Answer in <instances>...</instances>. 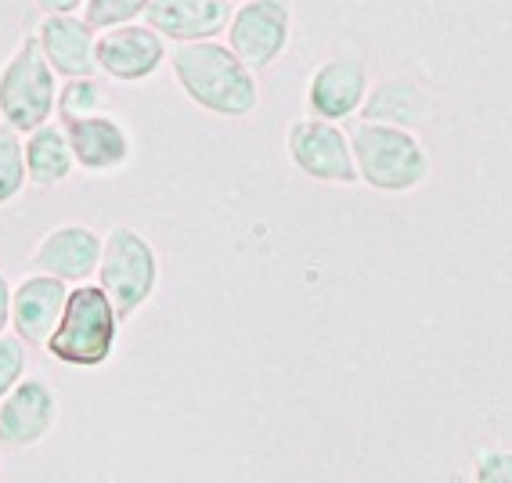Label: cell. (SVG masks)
Listing matches in <instances>:
<instances>
[{
	"label": "cell",
	"instance_id": "9a60e30c",
	"mask_svg": "<svg viewBox=\"0 0 512 483\" xmlns=\"http://www.w3.org/2000/svg\"><path fill=\"white\" fill-rule=\"evenodd\" d=\"M65 137L73 148V159L83 170L105 174V170H119L130 155V137L109 116H87L65 123Z\"/></svg>",
	"mask_w": 512,
	"mask_h": 483
},
{
	"label": "cell",
	"instance_id": "ba28073f",
	"mask_svg": "<svg viewBox=\"0 0 512 483\" xmlns=\"http://www.w3.org/2000/svg\"><path fill=\"white\" fill-rule=\"evenodd\" d=\"M58 401L44 379H22L0 401V444L4 447H37L55 429Z\"/></svg>",
	"mask_w": 512,
	"mask_h": 483
},
{
	"label": "cell",
	"instance_id": "2e32d148",
	"mask_svg": "<svg viewBox=\"0 0 512 483\" xmlns=\"http://www.w3.org/2000/svg\"><path fill=\"white\" fill-rule=\"evenodd\" d=\"M365 123H386V127H419L430 116V98L412 80H386L379 83L361 105Z\"/></svg>",
	"mask_w": 512,
	"mask_h": 483
},
{
	"label": "cell",
	"instance_id": "603a6c76",
	"mask_svg": "<svg viewBox=\"0 0 512 483\" xmlns=\"http://www.w3.org/2000/svg\"><path fill=\"white\" fill-rule=\"evenodd\" d=\"M8 321H11V289H8V278L0 274V336L8 329Z\"/></svg>",
	"mask_w": 512,
	"mask_h": 483
},
{
	"label": "cell",
	"instance_id": "8fae6325",
	"mask_svg": "<svg viewBox=\"0 0 512 483\" xmlns=\"http://www.w3.org/2000/svg\"><path fill=\"white\" fill-rule=\"evenodd\" d=\"M365 98H368L365 65L350 55L325 62L314 73L311 87H307V105H311L314 119H329V123L354 116L365 105Z\"/></svg>",
	"mask_w": 512,
	"mask_h": 483
},
{
	"label": "cell",
	"instance_id": "8992f818",
	"mask_svg": "<svg viewBox=\"0 0 512 483\" xmlns=\"http://www.w3.org/2000/svg\"><path fill=\"white\" fill-rule=\"evenodd\" d=\"M289 155L303 174L325 184H354V148L350 137L329 119H300L289 130Z\"/></svg>",
	"mask_w": 512,
	"mask_h": 483
},
{
	"label": "cell",
	"instance_id": "3957f363",
	"mask_svg": "<svg viewBox=\"0 0 512 483\" xmlns=\"http://www.w3.org/2000/svg\"><path fill=\"white\" fill-rule=\"evenodd\" d=\"M116 332H119V314L109 296H105V289L83 282L69 292L62 321H58V329L47 339V350L62 365L98 368L116 350Z\"/></svg>",
	"mask_w": 512,
	"mask_h": 483
},
{
	"label": "cell",
	"instance_id": "7402d4cb",
	"mask_svg": "<svg viewBox=\"0 0 512 483\" xmlns=\"http://www.w3.org/2000/svg\"><path fill=\"white\" fill-rule=\"evenodd\" d=\"M476 483H512V451L505 447H484L473 465Z\"/></svg>",
	"mask_w": 512,
	"mask_h": 483
},
{
	"label": "cell",
	"instance_id": "7c38bea8",
	"mask_svg": "<svg viewBox=\"0 0 512 483\" xmlns=\"http://www.w3.org/2000/svg\"><path fill=\"white\" fill-rule=\"evenodd\" d=\"M101 246H105V238H98L91 228L65 224V228H55L51 235H44V242L37 246V256H33V264H37L40 274L83 285L91 274H98Z\"/></svg>",
	"mask_w": 512,
	"mask_h": 483
},
{
	"label": "cell",
	"instance_id": "5b68a950",
	"mask_svg": "<svg viewBox=\"0 0 512 483\" xmlns=\"http://www.w3.org/2000/svg\"><path fill=\"white\" fill-rule=\"evenodd\" d=\"M156 278L159 264L148 238L134 228H112L101 246L98 282L119 318H130L138 307H145V300L156 289Z\"/></svg>",
	"mask_w": 512,
	"mask_h": 483
},
{
	"label": "cell",
	"instance_id": "30bf717a",
	"mask_svg": "<svg viewBox=\"0 0 512 483\" xmlns=\"http://www.w3.org/2000/svg\"><path fill=\"white\" fill-rule=\"evenodd\" d=\"M166 47L152 26H119L109 29L94 47L98 69L112 76V80H145L159 69Z\"/></svg>",
	"mask_w": 512,
	"mask_h": 483
},
{
	"label": "cell",
	"instance_id": "7a4b0ae2",
	"mask_svg": "<svg viewBox=\"0 0 512 483\" xmlns=\"http://www.w3.org/2000/svg\"><path fill=\"white\" fill-rule=\"evenodd\" d=\"M357 177L375 192H412L430 177V152L412 130L386 123H357L350 134Z\"/></svg>",
	"mask_w": 512,
	"mask_h": 483
},
{
	"label": "cell",
	"instance_id": "ffe728a7",
	"mask_svg": "<svg viewBox=\"0 0 512 483\" xmlns=\"http://www.w3.org/2000/svg\"><path fill=\"white\" fill-rule=\"evenodd\" d=\"M152 0H87V26L91 29H119L130 26Z\"/></svg>",
	"mask_w": 512,
	"mask_h": 483
},
{
	"label": "cell",
	"instance_id": "4fadbf2b",
	"mask_svg": "<svg viewBox=\"0 0 512 483\" xmlns=\"http://www.w3.org/2000/svg\"><path fill=\"white\" fill-rule=\"evenodd\" d=\"M37 44L44 51L47 65L62 76H73V80L91 76L94 65H98V58H94V47H98L94 29L87 22L73 19V15H47L37 33Z\"/></svg>",
	"mask_w": 512,
	"mask_h": 483
},
{
	"label": "cell",
	"instance_id": "277c9868",
	"mask_svg": "<svg viewBox=\"0 0 512 483\" xmlns=\"http://www.w3.org/2000/svg\"><path fill=\"white\" fill-rule=\"evenodd\" d=\"M58 105L55 94V69L47 65L37 37L15 51L8 69L0 73V116L11 130L44 127Z\"/></svg>",
	"mask_w": 512,
	"mask_h": 483
},
{
	"label": "cell",
	"instance_id": "6da1fadb",
	"mask_svg": "<svg viewBox=\"0 0 512 483\" xmlns=\"http://www.w3.org/2000/svg\"><path fill=\"white\" fill-rule=\"evenodd\" d=\"M174 73L184 94L217 116H249L260 98L249 65L224 44L210 40L181 44L174 51Z\"/></svg>",
	"mask_w": 512,
	"mask_h": 483
},
{
	"label": "cell",
	"instance_id": "5bb4252c",
	"mask_svg": "<svg viewBox=\"0 0 512 483\" xmlns=\"http://www.w3.org/2000/svg\"><path fill=\"white\" fill-rule=\"evenodd\" d=\"M145 19L159 37L192 44L228 26V4L224 0H152Z\"/></svg>",
	"mask_w": 512,
	"mask_h": 483
},
{
	"label": "cell",
	"instance_id": "44dd1931",
	"mask_svg": "<svg viewBox=\"0 0 512 483\" xmlns=\"http://www.w3.org/2000/svg\"><path fill=\"white\" fill-rule=\"evenodd\" d=\"M26 375V343L19 336H0V401L8 397Z\"/></svg>",
	"mask_w": 512,
	"mask_h": 483
},
{
	"label": "cell",
	"instance_id": "52a82bcc",
	"mask_svg": "<svg viewBox=\"0 0 512 483\" xmlns=\"http://www.w3.org/2000/svg\"><path fill=\"white\" fill-rule=\"evenodd\" d=\"M289 44V8L282 0H246L231 19V51L249 69H267Z\"/></svg>",
	"mask_w": 512,
	"mask_h": 483
},
{
	"label": "cell",
	"instance_id": "e0dca14e",
	"mask_svg": "<svg viewBox=\"0 0 512 483\" xmlns=\"http://www.w3.org/2000/svg\"><path fill=\"white\" fill-rule=\"evenodd\" d=\"M73 148H69V137L62 127H37L26 137V177L37 188H55L65 177L73 174Z\"/></svg>",
	"mask_w": 512,
	"mask_h": 483
},
{
	"label": "cell",
	"instance_id": "d6986e66",
	"mask_svg": "<svg viewBox=\"0 0 512 483\" xmlns=\"http://www.w3.org/2000/svg\"><path fill=\"white\" fill-rule=\"evenodd\" d=\"M101 105H105V91H101L98 83L91 76H80L58 94V116L62 123H73V119H87V116H98Z\"/></svg>",
	"mask_w": 512,
	"mask_h": 483
},
{
	"label": "cell",
	"instance_id": "ac0fdd59",
	"mask_svg": "<svg viewBox=\"0 0 512 483\" xmlns=\"http://www.w3.org/2000/svg\"><path fill=\"white\" fill-rule=\"evenodd\" d=\"M26 188V145L19 130L0 127V202H11Z\"/></svg>",
	"mask_w": 512,
	"mask_h": 483
},
{
	"label": "cell",
	"instance_id": "9c48e42d",
	"mask_svg": "<svg viewBox=\"0 0 512 483\" xmlns=\"http://www.w3.org/2000/svg\"><path fill=\"white\" fill-rule=\"evenodd\" d=\"M65 300H69V289L62 278H51V274H33L11 292V321H15L22 343L47 347L51 332L62 321Z\"/></svg>",
	"mask_w": 512,
	"mask_h": 483
},
{
	"label": "cell",
	"instance_id": "cb8c5ba5",
	"mask_svg": "<svg viewBox=\"0 0 512 483\" xmlns=\"http://www.w3.org/2000/svg\"><path fill=\"white\" fill-rule=\"evenodd\" d=\"M40 11H47V15H69V11H76L83 4V0H37Z\"/></svg>",
	"mask_w": 512,
	"mask_h": 483
}]
</instances>
